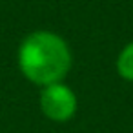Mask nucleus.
<instances>
[{"label":"nucleus","mask_w":133,"mask_h":133,"mask_svg":"<svg viewBox=\"0 0 133 133\" xmlns=\"http://www.w3.org/2000/svg\"><path fill=\"white\" fill-rule=\"evenodd\" d=\"M18 66L33 84H57L71 68V51L62 37L51 31H35L20 44Z\"/></svg>","instance_id":"f257e3e1"},{"label":"nucleus","mask_w":133,"mask_h":133,"mask_svg":"<svg viewBox=\"0 0 133 133\" xmlns=\"http://www.w3.org/2000/svg\"><path fill=\"white\" fill-rule=\"evenodd\" d=\"M40 109L49 120L66 122L77 111V97L71 88L62 82L44 86L40 93Z\"/></svg>","instance_id":"f03ea898"},{"label":"nucleus","mask_w":133,"mask_h":133,"mask_svg":"<svg viewBox=\"0 0 133 133\" xmlns=\"http://www.w3.org/2000/svg\"><path fill=\"white\" fill-rule=\"evenodd\" d=\"M117 71L124 80L133 82V40L117 57Z\"/></svg>","instance_id":"7ed1b4c3"}]
</instances>
